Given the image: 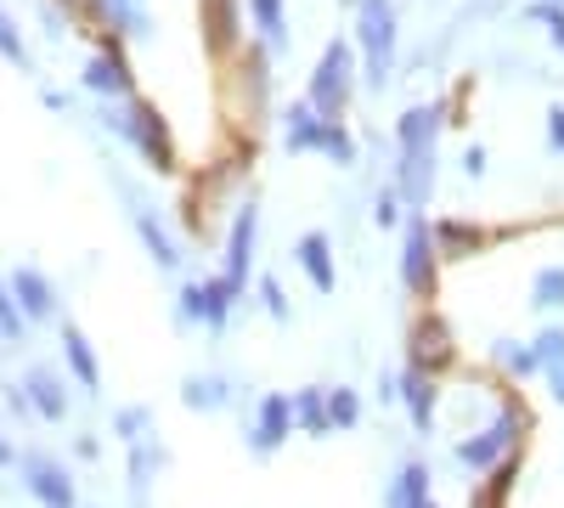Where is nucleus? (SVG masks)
<instances>
[{"mask_svg": "<svg viewBox=\"0 0 564 508\" xmlns=\"http://www.w3.org/2000/svg\"><path fill=\"white\" fill-rule=\"evenodd\" d=\"M356 57H361V85L384 90L395 79V52H401V12L395 0H356Z\"/></svg>", "mask_w": 564, "mask_h": 508, "instance_id": "1", "label": "nucleus"}, {"mask_svg": "<svg viewBox=\"0 0 564 508\" xmlns=\"http://www.w3.org/2000/svg\"><path fill=\"white\" fill-rule=\"evenodd\" d=\"M356 90H361V57H356V45L350 40H327L322 45V57L311 68V85H305V102L322 114V119H345L350 102H356Z\"/></svg>", "mask_w": 564, "mask_h": 508, "instance_id": "2", "label": "nucleus"}, {"mask_svg": "<svg viewBox=\"0 0 564 508\" xmlns=\"http://www.w3.org/2000/svg\"><path fill=\"white\" fill-rule=\"evenodd\" d=\"M525 424H531V419H525V407H520V401H502L491 424H480L475 435H463V441L452 446L457 469H468V475H491L497 464H508V457L520 452Z\"/></svg>", "mask_w": 564, "mask_h": 508, "instance_id": "3", "label": "nucleus"}, {"mask_svg": "<svg viewBox=\"0 0 564 508\" xmlns=\"http://www.w3.org/2000/svg\"><path fill=\"white\" fill-rule=\"evenodd\" d=\"M102 125H108V130H119L124 142H130L141 159H148L159 175H170V170H175V136H170V125L159 119V108H153V102H141V97H130V102H108Z\"/></svg>", "mask_w": 564, "mask_h": 508, "instance_id": "4", "label": "nucleus"}, {"mask_svg": "<svg viewBox=\"0 0 564 508\" xmlns=\"http://www.w3.org/2000/svg\"><path fill=\"white\" fill-rule=\"evenodd\" d=\"M435 277H441V244H435V226L430 215H406L401 220V289L412 300H430L435 294Z\"/></svg>", "mask_w": 564, "mask_h": 508, "instance_id": "5", "label": "nucleus"}, {"mask_svg": "<svg viewBox=\"0 0 564 508\" xmlns=\"http://www.w3.org/2000/svg\"><path fill=\"white\" fill-rule=\"evenodd\" d=\"M238 305H249V294H243V289H231L220 271H215V277H193V283H181V322H186V328H209V334H220L226 322L238 316Z\"/></svg>", "mask_w": 564, "mask_h": 508, "instance_id": "6", "label": "nucleus"}, {"mask_svg": "<svg viewBox=\"0 0 564 508\" xmlns=\"http://www.w3.org/2000/svg\"><path fill=\"white\" fill-rule=\"evenodd\" d=\"M289 435H300V430H294V396L265 390V396L254 401V419L243 424V446H249L254 457H271V452L289 446Z\"/></svg>", "mask_w": 564, "mask_h": 508, "instance_id": "7", "label": "nucleus"}, {"mask_svg": "<svg viewBox=\"0 0 564 508\" xmlns=\"http://www.w3.org/2000/svg\"><path fill=\"white\" fill-rule=\"evenodd\" d=\"M254 249H260V204L243 198L238 209H231V226H226V266L220 277L231 289L249 294V277H254Z\"/></svg>", "mask_w": 564, "mask_h": 508, "instance_id": "8", "label": "nucleus"}, {"mask_svg": "<svg viewBox=\"0 0 564 508\" xmlns=\"http://www.w3.org/2000/svg\"><path fill=\"white\" fill-rule=\"evenodd\" d=\"M18 469H23V486L40 508H79V491H74V475L63 457L52 452H23L18 457Z\"/></svg>", "mask_w": 564, "mask_h": 508, "instance_id": "9", "label": "nucleus"}, {"mask_svg": "<svg viewBox=\"0 0 564 508\" xmlns=\"http://www.w3.org/2000/svg\"><path fill=\"white\" fill-rule=\"evenodd\" d=\"M390 187L401 193L406 215L430 209L435 187H441V153H395V170H390Z\"/></svg>", "mask_w": 564, "mask_h": 508, "instance_id": "10", "label": "nucleus"}, {"mask_svg": "<svg viewBox=\"0 0 564 508\" xmlns=\"http://www.w3.org/2000/svg\"><path fill=\"white\" fill-rule=\"evenodd\" d=\"M85 90L90 97H102V102H130L135 97V74H130V63H124V52L108 40L102 52H90V63H85Z\"/></svg>", "mask_w": 564, "mask_h": 508, "instance_id": "11", "label": "nucleus"}, {"mask_svg": "<svg viewBox=\"0 0 564 508\" xmlns=\"http://www.w3.org/2000/svg\"><path fill=\"white\" fill-rule=\"evenodd\" d=\"M395 385H401V407H406V424L417 430V435H435V419H441V379L435 374H423V367H401L395 374Z\"/></svg>", "mask_w": 564, "mask_h": 508, "instance_id": "12", "label": "nucleus"}, {"mask_svg": "<svg viewBox=\"0 0 564 508\" xmlns=\"http://www.w3.org/2000/svg\"><path fill=\"white\" fill-rule=\"evenodd\" d=\"M446 102H417L395 119V153H441Z\"/></svg>", "mask_w": 564, "mask_h": 508, "instance_id": "13", "label": "nucleus"}, {"mask_svg": "<svg viewBox=\"0 0 564 508\" xmlns=\"http://www.w3.org/2000/svg\"><path fill=\"white\" fill-rule=\"evenodd\" d=\"M7 283H12V300H18V311H23L29 322H52V316H57V305H63V300H57V283H52L40 266H18Z\"/></svg>", "mask_w": 564, "mask_h": 508, "instance_id": "14", "label": "nucleus"}, {"mask_svg": "<svg viewBox=\"0 0 564 508\" xmlns=\"http://www.w3.org/2000/svg\"><path fill=\"white\" fill-rule=\"evenodd\" d=\"M435 502V475L423 457H406V464L384 480V508H430Z\"/></svg>", "mask_w": 564, "mask_h": 508, "instance_id": "15", "label": "nucleus"}, {"mask_svg": "<svg viewBox=\"0 0 564 508\" xmlns=\"http://www.w3.org/2000/svg\"><path fill=\"white\" fill-rule=\"evenodd\" d=\"M294 266L305 271V283L316 294H334L339 289V260H334V244H327V233H305L294 244Z\"/></svg>", "mask_w": 564, "mask_h": 508, "instance_id": "16", "label": "nucleus"}, {"mask_svg": "<svg viewBox=\"0 0 564 508\" xmlns=\"http://www.w3.org/2000/svg\"><path fill=\"white\" fill-rule=\"evenodd\" d=\"M243 12H249L254 45H265L271 57H282V52L294 45V34H289V7H282V0H243Z\"/></svg>", "mask_w": 564, "mask_h": 508, "instance_id": "17", "label": "nucleus"}, {"mask_svg": "<svg viewBox=\"0 0 564 508\" xmlns=\"http://www.w3.org/2000/svg\"><path fill=\"white\" fill-rule=\"evenodd\" d=\"M23 396L34 407V419H45V424L68 419V385L52 374V367H29V374H23Z\"/></svg>", "mask_w": 564, "mask_h": 508, "instance_id": "18", "label": "nucleus"}, {"mask_svg": "<svg viewBox=\"0 0 564 508\" xmlns=\"http://www.w3.org/2000/svg\"><path fill=\"white\" fill-rule=\"evenodd\" d=\"M322 114L300 97V102H289V108H282V148H289V153H322Z\"/></svg>", "mask_w": 564, "mask_h": 508, "instance_id": "19", "label": "nucleus"}, {"mask_svg": "<svg viewBox=\"0 0 564 508\" xmlns=\"http://www.w3.org/2000/svg\"><path fill=\"white\" fill-rule=\"evenodd\" d=\"M130 226H135V238L148 244V255H153L159 271H181V244L164 233V220H159L148 204H135V209H130Z\"/></svg>", "mask_w": 564, "mask_h": 508, "instance_id": "20", "label": "nucleus"}, {"mask_svg": "<svg viewBox=\"0 0 564 508\" xmlns=\"http://www.w3.org/2000/svg\"><path fill=\"white\" fill-rule=\"evenodd\" d=\"M63 356H68V374H74L79 390H102V361H97V350H90L79 322H63Z\"/></svg>", "mask_w": 564, "mask_h": 508, "instance_id": "21", "label": "nucleus"}, {"mask_svg": "<svg viewBox=\"0 0 564 508\" xmlns=\"http://www.w3.org/2000/svg\"><path fill=\"white\" fill-rule=\"evenodd\" d=\"M249 12H243V0H204V29H209V52H231L243 34Z\"/></svg>", "mask_w": 564, "mask_h": 508, "instance_id": "22", "label": "nucleus"}, {"mask_svg": "<svg viewBox=\"0 0 564 508\" xmlns=\"http://www.w3.org/2000/svg\"><path fill=\"white\" fill-rule=\"evenodd\" d=\"M97 7V18L130 40H148L153 34V12H148V0H90Z\"/></svg>", "mask_w": 564, "mask_h": 508, "instance_id": "23", "label": "nucleus"}, {"mask_svg": "<svg viewBox=\"0 0 564 508\" xmlns=\"http://www.w3.org/2000/svg\"><path fill=\"white\" fill-rule=\"evenodd\" d=\"M181 407L186 412H226L231 407V385L220 374H186L181 379Z\"/></svg>", "mask_w": 564, "mask_h": 508, "instance_id": "24", "label": "nucleus"}, {"mask_svg": "<svg viewBox=\"0 0 564 508\" xmlns=\"http://www.w3.org/2000/svg\"><path fill=\"white\" fill-rule=\"evenodd\" d=\"M294 430L311 435V441H327V435H334V424H327V385L294 390Z\"/></svg>", "mask_w": 564, "mask_h": 508, "instance_id": "25", "label": "nucleus"}, {"mask_svg": "<svg viewBox=\"0 0 564 508\" xmlns=\"http://www.w3.org/2000/svg\"><path fill=\"white\" fill-rule=\"evenodd\" d=\"M452 361V345H446V328L441 322H417L412 328V367H423V374L441 379V367Z\"/></svg>", "mask_w": 564, "mask_h": 508, "instance_id": "26", "label": "nucleus"}, {"mask_svg": "<svg viewBox=\"0 0 564 508\" xmlns=\"http://www.w3.org/2000/svg\"><path fill=\"white\" fill-rule=\"evenodd\" d=\"M491 361L508 379H542V361H536L531 339H491Z\"/></svg>", "mask_w": 564, "mask_h": 508, "instance_id": "27", "label": "nucleus"}, {"mask_svg": "<svg viewBox=\"0 0 564 508\" xmlns=\"http://www.w3.org/2000/svg\"><path fill=\"white\" fill-rule=\"evenodd\" d=\"M435 244H441V260H463L486 244V233L468 220H435Z\"/></svg>", "mask_w": 564, "mask_h": 508, "instance_id": "28", "label": "nucleus"}, {"mask_svg": "<svg viewBox=\"0 0 564 508\" xmlns=\"http://www.w3.org/2000/svg\"><path fill=\"white\" fill-rule=\"evenodd\" d=\"M322 159L339 164V170H356V164H361V148H356V136H350L345 119H327V125H322Z\"/></svg>", "mask_w": 564, "mask_h": 508, "instance_id": "29", "label": "nucleus"}, {"mask_svg": "<svg viewBox=\"0 0 564 508\" xmlns=\"http://www.w3.org/2000/svg\"><path fill=\"white\" fill-rule=\"evenodd\" d=\"M327 424H334V435H350L361 424V396L350 385H327Z\"/></svg>", "mask_w": 564, "mask_h": 508, "instance_id": "30", "label": "nucleus"}, {"mask_svg": "<svg viewBox=\"0 0 564 508\" xmlns=\"http://www.w3.org/2000/svg\"><path fill=\"white\" fill-rule=\"evenodd\" d=\"M170 464V452L159 446V441H141V446H130V486H135V497L153 486V475Z\"/></svg>", "mask_w": 564, "mask_h": 508, "instance_id": "31", "label": "nucleus"}, {"mask_svg": "<svg viewBox=\"0 0 564 508\" xmlns=\"http://www.w3.org/2000/svg\"><path fill=\"white\" fill-rule=\"evenodd\" d=\"M531 305L547 311V316L564 311V266H542V271L531 277Z\"/></svg>", "mask_w": 564, "mask_h": 508, "instance_id": "32", "label": "nucleus"}, {"mask_svg": "<svg viewBox=\"0 0 564 508\" xmlns=\"http://www.w3.org/2000/svg\"><path fill=\"white\" fill-rule=\"evenodd\" d=\"M113 435H119L124 446L153 441V412H148V407H119V412H113Z\"/></svg>", "mask_w": 564, "mask_h": 508, "instance_id": "33", "label": "nucleus"}, {"mask_svg": "<svg viewBox=\"0 0 564 508\" xmlns=\"http://www.w3.org/2000/svg\"><path fill=\"white\" fill-rule=\"evenodd\" d=\"M401 220H406V204H401V193L384 181V187L372 193V226H379V233H401Z\"/></svg>", "mask_w": 564, "mask_h": 508, "instance_id": "34", "label": "nucleus"}, {"mask_svg": "<svg viewBox=\"0 0 564 508\" xmlns=\"http://www.w3.org/2000/svg\"><path fill=\"white\" fill-rule=\"evenodd\" d=\"M0 57H7L12 68H34V57H29V45H23V29H18V18L12 12H0Z\"/></svg>", "mask_w": 564, "mask_h": 508, "instance_id": "35", "label": "nucleus"}, {"mask_svg": "<svg viewBox=\"0 0 564 508\" xmlns=\"http://www.w3.org/2000/svg\"><path fill=\"white\" fill-rule=\"evenodd\" d=\"M531 350H536V361H542V374H547V367H558V361H564V322H547V328L531 339Z\"/></svg>", "mask_w": 564, "mask_h": 508, "instance_id": "36", "label": "nucleus"}, {"mask_svg": "<svg viewBox=\"0 0 564 508\" xmlns=\"http://www.w3.org/2000/svg\"><path fill=\"white\" fill-rule=\"evenodd\" d=\"M254 294H260V305H265V316H271V322H289V316H294V305H289V294H282V283H276V277H271V271H265V277H260V283H254Z\"/></svg>", "mask_w": 564, "mask_h": 508, "instance_id": "37", "label": "nucleus"}, {"mask_svg": "<svg viewBox=\"0 0 564 508\" xmlns=\"http://www.w3.org/2000/svg\"><path fill=\"white\" fill-rule=\"evenodd\" d=\"M23 328H29V316L18 311L12 283H0V339H23Z\"/></svg>", "mask_w": 564, "mask_h": 508, "instance_id": "38", "label": "nucleus"}, {"mask_svg": "<svg viewBox=\"0 0 564 508\" xmlns=\"http://www.w3.org/2000/svg\"><path fill=\"white\" fill-rule=\"evenodd\" d=\"M531 23H547L553 52L564 57V7H547V0H531Z\"/></svg>", "mask_w": 564, "mask_h": 508, "instance_id": "39", "label": "nucleus"}, {"mask_svg": "<svg viewBox=\"0 0 564 508\" xmlns=\"http://www.w3.org/2000/svg\"><path fill=\"white\" fill-rule=\"evenodd\" d=\"M547 153H558V159H564V102H553V108H547Z\"/></svg>", "mask_w": 564, "mask_h": 508, "instance_id": "40", "label": "nucleus"}, {"mask_svg": "<svg viewBox=\"0 0 564 508\" xmlns=\"http://www.w3.org/2000/svg\"><path fill=\"white\" fill-rule=\"evenodd\" d=\"M486 164H491V159H486V148H480V142H468V148H463V175H468V181H480V175H486Z\"/></svg>", "mask_w": 564, "mask_h": 508, "instance_id": "41", "label": "nucleus"}, {"mask_svg": "<svg viewBox=\"0 0 564 508\" xmlns=\"http://www.w3.org/2000/svg\"><path fill=\"white\" fill-rule=\"evenodd\" d=\"M542 379H547V396H553V401L564 407V361H558V367H547V374H542Z\"/></svg>", "mask_w": 564, "mask_h": 508, "instance_id": "42", "label": "nucleus"}, {"mask_svg": "<svg viewBox=\"0 0 564 508\" xmlns=\"http://www.w3.org/2000/svg\"><path fill=\"white\" fill-rule=\"evenodd\" d=\"M18 464V446L7 441V430H0V469H12Z\"/></svg>", "mask_w": 564, "mask_h": 508, "instance_id": "43", "label": "nucleus"}, {"mask_svg": "<svg viewBox=\"0 0 564 508\" xmlns=\"http://www.w3.org/2000/svg\"><path fill=\"white\" fill-rule=\"evenodd\" d=\"M547 7H564V0H547Z\"/></svg>", "mask_w": 564, "mask_h": 508, "instance_id": "44", "label": "nucleus"}, {"mask_svg": "<svg viewBox=\"0 0 564 508\" xmlns=\"http://www.w3.org/2000/svg\"><path fill=\"white\" fill-rule=\"evenodd\" d=\"M345 7H356V0H345Z\"/></svg>", "mask_w": 564, "mask_h": 508, "instance_id": "45", "label": "nucleus"}, {"mask_svg": "<svg viewBox=\"0 0 564 508\" xmlns=\"http://www.w3.org/2000/svg\"><path fill=\"white\" fill-rule=\"evenodd\" d=\"M430 508H435V502H430Z\"/></svg>", "mask_w": 564, "mask_h": 508, "instance_id": "46", "label": "nucleus"}]
</instances>
